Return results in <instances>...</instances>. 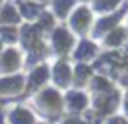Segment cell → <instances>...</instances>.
Listing matches in <instances>:
<instances>
[{"mask_svg": "<svg viewBox=\"0 0 128 124\" xmlns=\"http://www.w3.org/2000/svg\"><path fill=\"white\" fill-rule=\"evenodd\" d=\"M86 20H88V12H86V10H78L76 16H74V26H76V28H82Z\"/></svg>", "mask_w": 128, "mask_h": 124, "instance_id": "cell-1", "label": "cell"}, {"mask_svg": "<svg viewBox=\"0 0 128 124\" xmlns=\"http://www.w3.org/2000/svg\"><path fill=\"white\" fill-rule=\"evenodd\" d=\"M56 42H58V48H66V44H68V36H66V32L58 30V32H56Z\"/></svg>", "mask_w": 128, "mask_h": 124, "instance_id": "cell-2", "label": "cell"}, {"mask_svg": "<svg viewBox=\"0 0 128 124\" xmlns=\"http://www.w3.org/2000/svg\"><path fill=\"white\" fill-rule=\"evenodd\" d=\"M122 36H124V32H122V30H116V32L108 38V42H110V44H116V42H120V40H122Z\"/></svg>", "mask_w": 128, "mask_h": 124, "instance_id": "cell-3", "label": "cell"}, {"mask_svg": "<svg viewBox=\"0 0 128 124\" xmlns=\"http://www.w3.org/2000/svg\"><path fill=\"white\" fill-rule=\"evenodd\" d=\"M68 6H70V2H68V0H66V2H58V4H56V8H58V12H60V14H64Z\"/></svg>", "mask_w": 128, "mask_h": 124, "instance_id": "cell-4", "label": "cell"}, {"mask_svg": "<svg viewBox=\"0 0 128 124\" xmlns=\"http://www.w3.org/2000/svg\"><path fill=\"white\" fill-rule=\"evenodd\" d=\"M114 4H116V0H102V2H98V8H110Z\"/></svg>", "mask_w": 128, "mask_h": 124, "instance_id": "cell-5", "label": "cell"}]
</instances>
